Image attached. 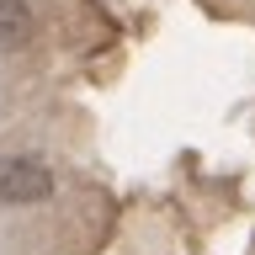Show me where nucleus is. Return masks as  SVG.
I'll return each mask as SVG.
<instances>
[{
	"mask_svg": "<svg viewBox=\"0 0 255 255\" xmlns=\"http://www.w3.org/2000/svg\"><path fill=\"white\" fill-rule=\"evenodd\" d=\"M53 197V170L32 154L0 159V207H37Z\"/></svg>",
	"mask_w": 255,
	"mask_h": 255,
	"instance_id": "nucleus-1",
	"label": "nucleus"
},
{
	"mask_svg": "<svg viewBox=\"0 0 255 255\" xmlns=\"http://www.w3.org/2000/svg\"><path fill=\"white\" fill-rule=\"evenodd\" d=\"M32 32H37V16L27 0H0V48H21Z\"/></svg>",
	"mask_w": 255,
	"mask_h": 255,
	"instance_id": "nucleus-2",
	"label": "nucleus"
}]
</instances>
